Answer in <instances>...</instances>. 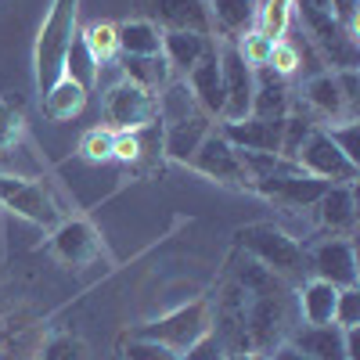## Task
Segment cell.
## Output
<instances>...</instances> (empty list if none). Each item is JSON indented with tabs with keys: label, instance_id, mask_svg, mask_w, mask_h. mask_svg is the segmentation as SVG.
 I'll list each match as a JSON object with an SVG mask.
<instances>
[{
	"label": "cell",
	"instance_id": "4fadbf2b",
	"mask_svg": "<svg viewBox=\"0 0 360 360\" xmlns=\"http://www.w3.org/2000/svg\"><path fill=\"white\" fill-rule=\"evenodd\" d=\"M112 162H119L123 169H130L137 176H152L155 169H162V127L152 123L144 130L115 134Z\"/></svg>",
	"mask_w": 360,
	"mask_h": 360
},
{
	"label": "cell",
	"instance_id": "d6a6232c",
	"mask_svg": "<svg viewBox=\"0 0 360 360\" xmlns=\"http://www.w3.org/2000/svg\"><path fill=\"white\" fill-rule=\"evenodd\" d=\"M65 76H69V79H76L83 90H94V83H98V76H101V69L94 65V58L86 54V47H83L79 33H76V40H72L69 54H65Z\"/></svg>",
	"mask_w": 360,
	"mask_h": 360
},
{
	"label": "cell",
	"instance_id": "603a6c76",
	"mask_svg": "<svg viewBox=\"0 0 360 360\" xmlns=\"http://www.w3.org/2000/svg\"><path fill=\"white\" fill-rule=\"evenodd\" d=\"M295 303H299V317H303L307 324H335L339 288L321 281V278H307L295 288Z\"/></svg>",
	"mask_w": 360,
	"mask_h": 360
},
{
	"label": "cell",
	"instance_id": "7402d4cb",
	"mask_svg": "<svg viewBox=\"0 0 360 360\" xmlns=\"http://www.w3.org/2000/svg\"><path fill=\"white\" fill-rule=\"evenodd\" d=\"M205 11L220 40H242L256 25V0H205Z\"/></svg>",
	"mask_w": 360,
	"mask_h": 360
},
{
	"label": "cell",
	"instance_id": "b9f144b4",
	"mask_svg": "<svg viewBox=\"0 0 360 360\" xmlns=\"http://www.w3.org/2000/svg\"><path fill=\"white\" fill-rule=\"evenodd\" d=\"M270 360H314L310 353H299L295 346H288V342H281L274 353H270Z\"/></svg>",
	"mask_w": 360,
	"mask_h": 360
},
{
	"label": "cell",
	"instance_id": "ffe728a7",
	"mask_svg": "<svg viewBox=\"0 0 360 360\" xmlns=\"http://www.w3.org/2000/svg\"><path fill=\"white\" fill-rule=\"evenodd\" d=\"M188 90H191V98L195 105L205 112V115H213L220 119L224 115V76H220V58H217V47L209 51L202 62L184 76Z\"/></svg>",
	"mask_w": 360,
	"mask_h": 360
},
{
	"label": "cell",
	"instance_id": "8fae6325",
	"mask_svg": "<svg viewBox=\"0 0 360 360\" xmlns=\"http://www.w3.org/2000/svg\"><path fill=\"white\" fill-rule=\"evenodd\" d=\"M47 252L62 263V266L83 270V266L98 263V259L105 256V242H101V231L90 224V220L69 217V220H62V224L51 231Z\"/></svg>",
	"mask_w": 360,
	"mask_h": 360
},
{
	"label": "cell",
	"instance_id": "4dcf8cb0",
	"mask_svg": "<svg viewBox=\"0 0 360 360\" xmlns=\"http://www.w3.org/2000/svg\"><path fill=\"white\" fill-rule=\"evenodd\" d=\"M155 98H159V119H162V123H176V119H184V115H191V112H202V108L195 105V98H191L188 83L180 79V76H173V79L162 86V94H155Z\"/></svg>",
	"mask_w": 360,
	"mask_h": 360
},
{
	"label": "cell",
	"instance_id": "d6986e66",
	"mask_svg": "<svg viewBox=\"0 0 360 360\" xmlns=\"http://www.w3.org/2000/svg\"><path fill=\"white\" fill-rule=\"evenodd\" d=\"M314 213L321 220V227L332 238H349L356 227V198H353V184H332L317 202Z\"/></svg>",
	"mask_w": 360,
	"mask_h": 360
},
{
	"label": "cell",
	"instance_id": "83f0119b",
	"mask_svg": "<svg viewBox=\"0 0 360 360\" xmlns=\"http://www.w3.org/2000/svg\"><path fill=\"white\" fill-rule=\"evenodd\" d=\"M25 141V101L18 94L0 98V155L15 152Z\"/></svg>",
	"mask_w": 360,
	"mask_h": 360
},
{
	"label": "cell",
	"instance_id": "7a4b0ae2",
	"mask_svg": "<svg viewBox=\"0 0 360 360\" xmlns=\"http://www.w3.org/2000/svg\"><path fill=\"white\" fill-rule=\"evenodd\" d=\"M79 0H51L47 18L40 22L37 47H33V83L37 94L47 90L65 76V54L79 33Z\"/></svg>",
	"mask_w": 360,
	"mask_h": 360
},
{
	"label": "cell",
	"instance_id": "44dd1931",
	"mask_svg": "<svg viewBox=\"0 0 360 360\" xmlns=\"http://www.w3.org/2000/svg\"><path fill=\"white\" fill-rule=\"evenodd\" d=\"M288 346H295L299 353H310L314 360H349L339 324H303V328H292Z\"/></svg>",
	"mask_w": 360,
	"mask_h": 360
},
{
	"label": "cell",
	"instance_id": "e0dca14e",
	"mask_svg": "<svg viewBox=\"0 0 360 360\" xmlns=\"http://www.w3.org/2000/svg\"><path fill=\"white\" fill-rule=\"evenodd\" d=\"M217 47L213 37H202V33H188V29H162V58L173 76L184 79L202 58Z\"/></svg>",
	"mask_w": 360,
	"mask_h": 360
},
{
	"label": "cell",
	"instance_id": "9a60e30c",
	"mask_svg": "<svg viewBox=\"0 0 360 360\" xmlns=\"http://www.w3.org/2000/svg\"><path fill=\"white\" fill-rule=\"evenodd\" d=\"M217 130V119L213 115H205V112H191L184 119H176V123H169L162 130V159L169 162H180V166H188L191 155L198 152V144Z\"/></svg>",
	"mask_w": 360,
	"mask_h": 360
},
{
	"label": "cell",
	"instance_id": "cb8c5ba5",
	"mask_svg": "<svg viewBox=\"0 0 360 360\" xmlns=\"http://www.w3.org/2000/svg\"><path fill=\"white\" fill-rule=\"evenodd\" d=\"M288 112H292V90H288V79L274 76L266 65L256 69L252 115H256V119H285Z\"/></svg>",
	"mask_w": 360,
	"mask_h": 360
},
{
	"label": "cell",
	"instance_id": "f35d334b",
	"mask_svg": "<svg viewBox=\"0 0 360 360\" xmlns=\"http://www.w3.org/2000/svg\"><path fill=\"white\" fill-rule=\"evenodd\" d=\"M335 324L339 328H356L360 324V288H339Z\"/></svg>",
	"mask_w": 360,
	"mask_h": 360
},
{
	"label": "cell",
	"instance_id": "30bf717a",
	"mask_svg": "<svg viewBox=\"0 0 360 360\" xmlns=\"http://www.w3.org/2000/svg\"><path fill=\"white\" fill-rule=\"evenodd\" d=\"M188 169L202 173L205 180H213V184H220V188H231V191H249V184H252L242 155H238V148L227 144L220 137V130H213L198 144V152L191 155Z\"/></svg>",
	"mask_w": 360,
	"mask_h": 360
},
{
	"label": "cell",
	"instance_id": "5b68a950",
	"mask_svg": "<svg viewBox=\"0 0 360 360\" xmlns=\"http://www.w3.org/2000/svg\"><path fill=\"white\" fill-rule=\"evenodd\" d=\"M101 115H105V127L112 134H130V130H144L152 123H162L159 119V98L152 90L130 83V79H119L105 90Z\"/></svg>",
	"mask_w": 360,
	"mask_h": 360
},
{
	"label": "cell",
	"instance_id": "836d02e7",
	"mask_svg": "<svg viewBox=\"0 0 360 360\" xmlns=\"http://www.w3.org/2000/svg\"><path fill=\"white\" fill-rule=\"evenodd\" d=\"M119 356L123 360H180L176 349H169L162 342L134 339V335H123V342H119Z\"/></svg>",
	"mask_w": 360,
	"mask_h": 360
},
{
	"label": "cell",
	"instance_id": "277c9868",
	"mask_svg": "<svg viewBox=\"0 0 360 360\" xmlns=\"http://www.w3.org/2000/svg\"><path fill=\"white\" fill-rule=\"evenodd\" d=\"M209 328H213V303L202 295V299H191V303L176 307V310H169V314H162L155 321H148V324L130 328L127 335L148 339V342H162V346H169L176 353H184L198 335L209 332Z\"/></svg>",
	"mask_w": 360,
	"mask_h": 360
},
{
	"label": "cell",
	"instance_id": "7bdbcfd3",
	"mask_svg": "<svg viewBox=\"0 0 360 360\" xmlns=\"http://www.w3.org/2000/svg\"><path fill=\"white\" fill-rule=\"evenodd\" d=\"M115 360H123V356H119V353H115Z\"/></svg>",
	"mask_w": 360,
	"mask_h": 360
},
{
	"label": "cell",
	"instance_id": "8992f818",
	"mask_svg": "<svg viewBox=\"0 0 360 360\" xmlns=\"http://www.w3.org/2000/svg\"><path fill=\"white\" fill-rule=\"evenodd\" d=\"M0 209L44 231H54L62 224V209H58L54 195L37 180H25L15 173H0Z\"/></svg>",
	"mask_w": 360,
	"mask_h": 360
},
{
	"label": "cell",
	"instance_id": "3957f363",
	"mask_svg": "<svg viewBox=\"0 0 360 360\" xmlns=\"http://www.w3.org/2000/svg\"><path fill=\"white\" fill-rule=\"evenodd\" d=\"M292 8H299V18H303L310 44L317 47V54L324 58L332 72L339 69H356L360 62V47H356V33L339 22L332 0H292Z\"/></svg>",
	"mask_w": 360,
	"mask_h": 360
},
{
	"label": "cell",
	"instance_id": "f546056e",
	"mask_svg": "<svg viewBox=\"0 0 360 360\" xmlns=\"http://www.w3.org/2000/svg\"><path fill=\"white\" fill-rule=\"evenodd\" d=\"M292 25V0H256V33L266 40H285Z\"/></svg>",
	"mask_w": 360,
	"mask_h": 360
},
{
	"label": "cell",
	"instance_id": "ba28073f",
	"mask_svg": "<svg viewBox=\"0 0 360 360\" xmlns=\"http://www.w3.org/2000/svg\"><path fill=\"white\" fill-rule=\"evenodd\" d=\"M295 166L317 176V180H328V184H356L360 176V162H353L342 148L328 137L324 127H314V134L303 141L295 155Z\"/></svg>",
	"mask_w": 360,
	"mask_h": 360
},
{
	"label": "cell",
	"instance_id": "7c38bea8",
	"mask_svg": "<svg viewBox=\"0 0 360 360\" xmlns=\"http://www.w3.org/2000/svg\"><path fill=\"white\" fill-rule=\"evenodd\" d=\"M307 274L335 288H356V249L349 238H324L307 249Z\"/></svg>",
	"mask_w": 360,
	"mask_h": 360
},
{
	"label": "cell",
	"instance_id": "5bb4252c",
	"mask_svg": "<svg viewBox=\"0 0 360 360\" xmlns=\"http://www.w3.org/2000/svg\"><path fill=\"white\" fill-rule=\"evenodd\" d=\"M281 130L285 119H234V123L220 127V137L227 144H234L238 152H263V155H281Z\"/></svg>",
	"mask_w": 360,
	"mask_h": 360
},
{
	"label": "cell",
	"instance_id": "9c48e42d",
	"mask_svg": "<svg viewBox=\"0 0 360 360\" xmlns=\"http://www.w3.org/2000/svg\"><path fill=\"white\" fill-rule=\"evenodd\" d=\"M217 58H220V76H224V123L252 115V94H256V69L242 58L234 40H220L217 44Z\"/></svg>",
	"mask_w": 360,
	"mask_h": 360
},
{
	"label": "cell",
	"instance_id": "ab89813d",
	"mask_svg": "<svg viewBox=\"0 0 360 360\" xmlns=\"http://www.w3.org/2000/svg\"><path fill=\"white\" fill-rule=\"evenodd\" d=\"M356 119H346V123H335V127H328V137H332L339 148H342V152L353 159V162H360L356 159Z\"/></svg>",
	"mask_w": 360,
	"mask_h": 360
},
{
	"label": "cell",
	"instance_id": "8d00e7d4",
	"mask_svg": "<svg viewBox=\"0 0 360 360\" xmlns=\"http://www.w3.org/2000/svg\"><path fill=\"white\" fill-rule=\"evenodd\" d=\"M227 356V349H224V342L217 339V332L209 328L205 335H198L184 353H180V360H224Z\"/></svg>",
	"mask_w": 360,
	"mask_h": 360
},
{
	"label": "cell",
	"instance_id": "f1b7e54d",
	"mask_svg": "<svg viewBox=\"0 0 360 360\" xmlns=\"http://www.w3.org/2000/svg\"><path fill=\"white\" fill-rule=\"evenodd\" d=\"M79 40L86 47V54L94 58V65H108L119 58V37H115V22H90L86 29H79Z\"/></svg>",
	"mask_w": 360,
	"mask_h": 360
},
{
	"label": "cell",
	"instance_id": "74e56055",
	"mask_svg": "<svg viewBox=\"0 0 360 360\" xmlns=\"http://www.w3.org/2000/svg\"><path fill=\"white\" fill-rule=\"evenodd\" d=\"M44 360H86V346L76 335H54L44 346Z\"/></svg>",
	"mask_w": 360,
	"mask_h": 360
},
{
	"label": "cell",
	"instance_id": "6da1fadb",
	"mask_svg": "<svg viewBox=\"0 0 360 360\" xmlns=\"http://www.w3.org/2000/svg\"><path fill=\"white\" fill-rule=\"evenodd\" d=\"M234 249L252 256L259 266H266L274 278H281L288 288H299L310 274H307V249L295 238L278 227V224H245L234 231Z\"/></svg>",
	"mask_w": 360,
	"mask_h": 360
},
{
	"label": "cell",
	"instance_id": "ac0fdd59",
	"mask_svg": "<svg viewBox=\"0 0 360 360\" xmlns=\"http://www.w3.org/2000/svg\"><path fill=\"white\" fill-rule=\"evenodd\" d=\"M152 22L159 29H188V33H202L213 37V25H209V11L205 0H144Z\"/></svg>",
	"mask_w": 360,
	"mask_h": 360
},
{
	"label": "cell",
	"instance_id": "1f68e13d",
	"mask_svg": "<svg viewBox=\"0 0 360 360\" xmlns=\"http://www.w3.org/2000/svg\"><path fill=\"white\" fill-rule=\"evenodd\" d=\"M76 152H79V159L90 162V166H105V162H112V152H115V134H112L108 127L86 130V134L79 137Z\"/></svg>",
	"mask_w": 360,
	"mask_h": 360
},
{
	"label": "cell",
	"instance_id": "d590c367",
	"mask_svg": "<svg viewBox=\"0 0 360 360\" xmlns=\"http://www.w3.org/2000/svg\"><path fill=\"white\" fill-rule=\"evenodd\" d=\"M238 51H242V58L252 65V69H263L270 62V47H274V40H266L263 33H256V29H249V33L242 40H234Z\"/></svg>",
	"mask_w": 360,
	"mask_h": 360
},
{
	"label": "cell",
	"instance_id": "60d3db41",
	"mask_svg": "<svg viewBox=\"0 0 360 360\" xmlns=\"http://www.w3.org/2000/svg\"><path fill=\"white\" fill-rule=\"evenodd\" d=\"M335 83H339V90H342L349 112L360 115V72H356V69H339V72H335Z\"/></svg>",
	"mask_w": 360,
	"mask_h": 360
},
{
	"label": "cell",
	"instance_id": "e575fe53",
	"mask_svg": "<svg viewBox=\"0 0 360 360\" xmlns=\"http://www.w3.org/2000/svg\"><path fill=\"white\" fill-rule=\"evenodd\" d=\"M266 69L274 72V76H281V79H288V76H295L299 69H303V54H299V47H295L288 37H285V40H274Z\"/></svg>",
	"mask_w": 360,
	"mask_h": 360
},
{
	"label": "cell",
	"instance_id": "484cf974",
	"mask_svg": "<svg viewBox=\"0 0 360 360\" xmlns=\"http://www.w3.org/2000/svg\"><path fill=\"white\" fill-rule=\"evenodd\" d=\"M119 69H123V79L152 90V94H159V90L173 79L162 54H119Z\"/></svg>",
	"mask_w": 360,
	"mask_h": 360
},
{
	"label": "cell",
	"instance_id": "4316f807",
	"mask_svg": "<svg viewBox=\"0 0 360 360\" xmlns=\"http://www.w3.org/2000/svg\"><path fill=\"white\" fill-rule=\"evenodd\" d=\"M119 54H162V29L152 18H130L115 25Z\"/></svg>",
	"mask_w": 360,
	"mask_h": 360
},
{
	"label": "cell",
	"instance_id": "d4e9b609",
	"mask_svg": "<svg viewBox=\"0 0 360 360\" xmlns=\"http://www.w3.org/2000/svg\"><path fill=\"white\" fill-rule=\"evenodd\" d=\"M86 98H90V90H83L76 79L62 76L47 94H40V108L51 123H69V119H76L86 108Z\"/></svg>",
	"mask_w": 360,
	"mask_h": 360
},
{
	"label": "cell",
	"instance_id": "2e32d148",
	"mask_svg": "<svg viewBox=\"0 0 360 360\" xmlns=\"http://www.w3.org/2000/svg\"><path fill=\"white\" fill-rule=\"evenodd\" d=\"M303 101H307V112L314 119H324L328 127L335 123H346V119H356L342 98V90L335 83V72H314L307 83H303Z\"/></svg>",
	"mask_w": 360,
	"mask_h": 360
},
{
	"label": "cell",
	"instance_id": "52a82bcc",
	"mask_svg": "<svg viewBox=\"0 0 360 360\" xmlns=\"http://www.w3.org/2000/svg\"><path fill=\"white\" fill-rule=\"evenodd\" d=\"M332 188L328 180H317L310 173H303L295 162H288L281 173H270V176H259L249 184L252 195L274 202L278 209H285V213H299V209H314V202Z\"/></svg>",
	"mask_w": 360,
	"mask_h": 360
}]
</instances>
